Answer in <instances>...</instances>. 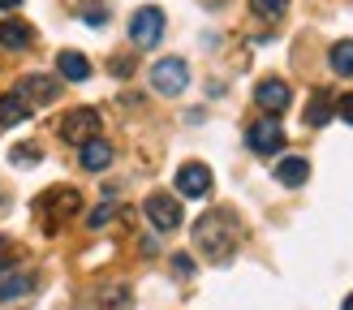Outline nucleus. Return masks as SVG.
<instances>
[{
	"label": "nucleus",
	"mask_w": 353,
	"mask_h": 310,
	"mask_svg": "<svg viewBox=\"0 0 353 310\" xmlns=\"http://www.w3.org/2000/svg\"><path fill=\"white\" fill-rule=\"evenodd\" d=\"M0 271H17V250L5 233H0Z\"/></svg>",
	"instance_id": "22"
},
{
	"label": "nucleus",
	"mask_w": 353,
	"mask_h": 310,
	"mask_svg": "<svg viewBox=\"0 0 353 310\" xmlns=\"http://www.w3.org/2000/svg\"><path fill=\"white\" fill-rule=\"evenodd\" d=\"M82 17H86V26H103L108 22V5H95L91 0V5H82Z\"/></svg>",
	"instance_id": "23"
},
{
	"label": "nucleus",
	"mask_w": 353,
	"mask_h": 310,
	"mask_svg": "<svg viewBox=\"0 0 353 310\" xmlns=\"http://www.w3.org/2000/svg\"><path fill=\"white\" fill-rule=\"evenodd\" d=\"M345 310H353V293H349V298H345Z\"/></svg>",
	"instance_id": "29"
},
{
	"label": "nucleus",
	"mask_w": 353,
	"mask_h": 310,
	"mask_svg": "<svg viewBox=\"0 0 353 310\" xmlns=\"http://www.w3.org/2000/svg\"><path fill=\"white\" fill-rule=\"evenodd\" d=\"M254 103L263 112H272V116H280L293 103V91H289V82L285 78H263L259 86H254Z\"/></svg>",
	"instance_id": "8"
},
{
	"label": "nucleus",
	"mask_w": 353,
	"mask_h": 310,
	"mask_svg": "<svg viewBox=\"0 0 353 310\" xmlns=\"http://www.w3.org/2000/svg\"><path fill=\"white\" fill-rule=\"evenodd\" d=\"M250 9H254V17H263V22H276V17H285L289 0H250Z\"/></svg>",
	"instance_id": "21"
},
{
	"label": "nucleus",
	"mask_w": 353,
	"mask_h": 310,
	"mask_svg": "<svg viewBox=\"0 0 353 310\" xmlns=\"http://www.w3.org/2000/svg\"><path fill=\"white\" fill-rule=\"evenodd\" d=\"M245 143H250L254 155H280V151H285V125H280L276 116H263V121L250 125Z\"/></svg>",
	"instance_id": "6"
},
{
	"label": "nucleus",
	"mask_w": 353,
	"mask_h": 310,
	"mask_svg": "<svg viewBox=\"0 0 353 310\" xmlns=\"http://www.w3.org/2000/svg\"><path fill=\"white\" fill-rule=\"evenodd\" d=\"M332 112H336V103H332V95H327V91H314V95H310V103H306V125H310V130L327 125V121H332Z\"/></svg>",
	"instance_id": "17"
},
{
	"label": "nucleus",
	"mask_w": 353,
	"mask_h": 310,
	"mask_svg": "<svg viewBox=\"0 0 353 310\" xmlns=\"http://www.w3.org/2000/svg\"><path fill=\"white\" fill-rule=\"evenodd\" d=\"M143 211H147V220H151V224H155L160 233H172V229H181V203H176L172 194H147Z\"/></svg>",
	"instance_id": "7"
},
{
	"label": "nucleus",
	"mask_w": 353,
	"mask_h": 310,
	"mask_svg": "<svg viewBox=\"0 0 353 310\" xmlns=\"http://www.w3.org/2000/svg\"><path fill=\"white\" fill-rule=\"evenodd\" d=\"M34 43V30L30 22H17V17H9V22H0V52H26Z\"/></svg>",
	"instance_id": "11"
},
{
	"label": "nucleus",
	"mask_w": 353,
	"mask_h": 310,
	"mask_svg": "<svg viewBox=\"0 0 353 310\" xmlns=\"http://www.w3.org/2000/svg\"><path fill=\"white\" fill-rule=\"evenodd\" d=\"M306 177H310V160L306 155H285V160L276 164V181L280 185H306Z\"/></svg>",
	"instance_id": "13"
},
{
	"label": "nucleus",
	"mask_w": 353,
	"mask_h": 310,
	"mask_svg": "<svg viewBox=\"0 0 353 310\" xmlns=\"http://www.w3.org/2000/svg\"><path fill=\"white\" fill-rule=\"evenodd\" d=\"M13 91L22 95V99L30 103V108H43V103H52V99L61 95V82H57V78H48V74H30V78L17 82Z\"/></svg>",
	"instance_id": "10"
},
{
	"label": "nucleus",
	"mask_w": 353,
	"mask_h": 310,
	"mask_svg": "<svg viewBox=\"0 0 353 310\" xmlns=\"http://www.w3.org/2000/svg\"><path fill=\"white\" fill-rule=\"evenodd\" d=\"M336 112H341V121H345V125H353V91H349V95H341Z\"/></svg>",
	"instance_id": "26"
},
{
	"label": "nucleus",
	"mask_w": 353,
	"mask_h": 310,
	"mask_svg": "<svg viewBox=\"0 0 353 310\" xmlns=\"http://www.w3.org/2000/svg\"><path fill=\"white\" fill-rule=\"evenodd\" d=\"M99 298H108V302H95V310H130V289H125V285L103 289Z\"/></svg>",
	"instance_id": "20"
},
{
	"label": "nucleus",
	"mask_w": 353,
	"mask_h": 310,
	"mask_svg": "<svg viewBox=\"0 0 353 310\" xmlns=\"http://www.w3.org/2000/svg\"><path fill=\"white\" fill-rule=\"evenodd\" d=\"M99 108H74V112H65L61 116V138L65 143H74V147H82V143H91V138H99Z\"/></svg>",
	"instance_id": "3"
},
{
	"label": "nucleus",
	"mask_w": 353,
	"mask_h": 310,
	"mask_svg": "<svg viewBox=\"0 0 353 310\" xmlns=\"http://www.w3.org/2000/svg\"><path fill=\"white\" fill-rule=\"evenodd\" d=\"M30 293H34V276H17V271L0 276V302H22Z\"/></svg>",
	"instance_id": "15"
},
{
	"label": "nucleus",
	"mask_w": 353,
	"mask_h": 310,
	"mask_svg": "<svg viewBox=\"0 0 353 310\" xmlns=\"http://www.w3.org/2000/svg\"><path fill=\"white\" fill-rule=\"evenodd\" d=\"M17 5H22V0H0V9H5V13H13Z\"/></svg>",
	"instance_id": "28"
},
{
	"label": "nucleus",
	"mask_w": 353,
	"mask_h": 310,
	"mask_svg": "<svg viewBox=\"0 0 353 310\" xmlns=\"http://www.w3.org/2000/svg\"><path fill=\"white\" fill-rule=\"evenodd\" d=\"M130 69H134V61H121V56L112 61V74H117V78H125V74H130Z\"/></svg>",
	"instance_id": "27"
},
{
	"label": "nucleus",
	"mask_w": 353,
	"mask_h": 310,
	"mask_svg": "<svg viewBox=\"0 0 353 310\" xmlns=\"http://www.w3.org/2000/svg\"><path fill=\"white\" fill-rule=\"evenodd\" d=\"M39 211L48 216L52 229H57V224H65L69 216H78V211H82V194H78V189H69V185H57V189H48V194H43Z\"/></svg>",
	"instance_id": "4"
},
{
	"label": "nucleus",
	"mask_w": 353,
	"mask_h": 310,
	"mask_svg": "<svg viewBox=\"0 0 353 310\" xmlns=\"http://www.w3.org/2000/svg\"><path fill=\"white\" fill-rule=\"evenodd\" d=\"M57 69H61L65 82H86V78H91V61H86L82 52H74V48H65L57 56Z\"/></svg>",
	"instance_id": "14"
},
{
	"label": "nucleus",
	"mask_w": 353,
	"mask_h": 310,
	"mask_svg": "<svg viewBox=\"0 0 353 310\" xmlns=\"http://www.w3.org/2000/svg\"><path fill=\"white\" fill-rule=\"evenodd\" d=\"M241 241V229L237 220L228 211H207L199 224H194V246L203 250V258H211V263H228Z\"/></svg>",
	"instance_id": "1"
},
{
	"label": "nucleus",
	"mask_w": 353,
	"mask_h": 310,
	"mask_svg": "<svg viewBox=\"0 0 353 310\" xmlns=\"http://www.w3.org/2000/svg\"><path fill=\"white\" fill-rule=\"evenodd\" d=\"M78 164L86 172H103L112 164V143H103V138H91V143H82L78 147Z\"/></svg>",
	"instance_id": "12"
},
{
	"label": "nucleus",
	"mask_w": 353,
	"mask_h": 310,
	"mask_svg": "<svg viewBox=\"0 0 353 310\" xmlns=\"http://www.w3.org/2000/svg\"><path fill=\"white\" fill-rule=\"evenodd\" d=\"M117 216V207L112 203H103V207H95V211H91V229H103V224H108Z\"/></svg>",
	"instance_id": "24"
},
{
	"label": "nucleus",
	"mask_w": 353,
	"mask_h": 310,
	"mask_svg": "<svg viewBox=\"0 0 353 310\" xmlns=\"http://www.w3.org/2000/svg\"><path fill=\"white\" fill-rule=\"evenodd\" d=\"M172 271L181 276V280H185V276H194V258L190 254H172Z\"/></svg>",
	"instance_id": "25"
},
{
	"label": "nucleus",
	"mask_w": 353,
	"mask_h": 310,
	"mask_svg": "<svg viewBox=\"0 0 353 310\" xmlns=\"http://www.w3.org/2000/svg\"><path fill=\"white\" fill-rule=\"evenodd\" d=\"M9 164L13 168H34V164H39V143H17L9 151Z\"/></svg>",
	"instance_id": "19"
},
{
	"label": "nucleus",
	"mask_w": 353,
	"mask_h": 310,
	"mask_svg": "<svg viewBox=\"0 0 353 310\" xmlns=\"http://www.w3.org/2000/svg\"><path fill=\"white\" fill-rule=\"evenodd\" d=\"M190 86V65L181 56H164V61H155L151 69V91H160V95H181Z\"/></svg>",
	"instance_id": "2"
},
{
	"label": "nucleus",
	"mask_w": 353,
	"mask_h": 310,
	"mask_svg": "<svg viewBox=\"0 0 353 310\" xmlns=\"http://www.w3.org/2000/svg\"><path fill=\"white\" fill-rule=\"evenodd\" d=\"M34 108L17 95V91H9V95H0V125H22V121L30 116Z\"/></svg>",
	"instance_id": "16"
},
{
	"label": "nucleus",
	"mask_w": 353,
	"mask_h": 310,
	"mask_svg": "<svg viewBox=\"0 0 353 310\" xmlns=\"http://www.w3.org/2000/svg\"><path fill=\"white\" fill-rule=\"evenodd\" d=\"M164 22L168 17L160 13V9H138L134 17H130V39H134V48H155L164 39Z\"/></svg>",
	"instance_id": "5"
},
{
	"label": "nucleus",
	"mask_w": 353,
	"mask_h": 310,
	"mask_svg": "<svg viewBox=\"0 0 353 310\" xmlns=\"http://www.w3.org/2000/svg\"><path fill=\"white\" fill-rule=\"evenodd\" d=\"M327 65L336 69L341 78H353V39H336L327 52Z\"/></svg>",
	"instance_id": "18"
},
{
	"label": "nucleus",
	"mask_w": 353,
	"mask_h": 310,
	"mask_svg": "<svg viewBox=\"0 0 353 310\" xmlns=\"http://www.w3.org/2000/svg\"><path fill=\"white\" fill-rule=\"evenodd\" d=\"M176 194H185V198H207L211 194V168L199 164V160H190L176 168Z\"/></svg>",
	"instance_id": "9"
}]
</instances>
